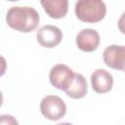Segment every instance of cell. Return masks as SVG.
<instances>
[{
	"label": "cell",
	"mask_w": 125,
	"mask_h": 125,
	"mask_svg": "<svg viewBox=\"0 0 125 125\" xmlns=\"http://www.w3.org/2000/svg\"><path fill=\"white\" fill-rule=\"evenodd\" d=\"M41 5L47 15L53 19H62L67 14V0H42Z\"/></svg>",
	"instance_id": "9c48e42d"
},
{
	"label": "cell",
	"mask_w": 125,
	"mask_h": 125,
	"mask_svg": "<svg viewBox=\"0 0 125 125\" xmlns=\"http://www.w3.org/2000/svg\"><path fill=\"white\" fill-rule=\"evenodd\" d=\"M0 122L1 125H19L17 119L9 114H2L0 116Z\"/></svg>",
	"instance_id": "8fae6325"
},
{
	"label": "cell",
	"mask_w": 125,
	"mask_h": 125,
	"mask_svg": "<svg viewBox=\"0 0 125 125\" xmlns=\"http://www.w3.org/2000/svg\"><path fill=\"white\" fill-rule=\"evenodd\" d=\"M57 125H73V124L68 123V122H62V123H59V124H57Z\"/></svg>",
	"instance_id": "4fadbf2b"
},
{
	"label": "cell",
	"mask_w": 125,
	"mask_h": 125,
	"mask_svg": "<svg viewBox=\"0 0 125 125\" xmlns=\"http://www.w3.org/2000/svg\"><path fill=\"white\" fill-rule=\"evenodd\" d=\"M40 111L49 120H59L65 115L66 105L60 97L48 95L40 102Z\"/></svg>",
	"instance_id": "3957f363"
},
{
	"label": "cell",
	"mask_w": 125,
	"mask_h": 125,
	"mask_svg": "<svg viewBox=\"0 0 125 125\" xmlns=\"http://www.w3.org/2000/svg\"><path fill=\"white\" fill-rule=\"evenodd\" d=\"M36 38L41 46L45 48H53L61 43L62 39V32L59 27L47 24L38 29Z\"/></svg>",
	"instance_id": "5b68a950"
},
{
	"label": "cell",
	"mask_w": 125,
	"mask_h": 125,
	"mask_svg": "<svg viewBox=\"0 0 125 125\" xmlns=\"http://www.w3.org/2000/svg\"><path fill=\"white\" fill-rule=\"evenodd\" d=\"M104 63L117 70H125V46L110 45L103 53Z\"/></svg>",
	"instance_id": "8992f818"
},
{
	"label": "cell",
	"mask_w": 125,
	"mask_h": 125,
	"mask_svg": "<svg viewBox=\"0 0 125 125\" xmlns=\"http://www.w3.org/2000/svg\"><path fill=\"white\" fill-rule=\"evenodd\" d=\"M76 44L81 51L94 52L100 44V34L92 28L81 29L76 36Z\"/></svg>",
	"instance_id": "52a82bcc"
},
{
	"label": "cell",
	"mask_w": 125,
	"mask_h": 125,
	"mask_svg": "<svg viewBox=\"0 0 125 125\" xmlns=\"http://www.w3.org/2000/svg\"><path fill=\"white\" fill-rule=\"evenodd\" d=\"M91 84L95 92L104 94L111 90L113 86L112 75L105 69H96L91 75Z\"/></svg>",
	"instance_id": "ba28073f"
},
{
	"label": "cell",
	"mask_w": 125,
	"mask_h": 125,
	"mask_svg": "<svg viewBox=\"0 0 125 125\" xmlns=\"http://www.w3.org/2000/svg\"><path fill=\"white\" fill-rule=\"evenodd\" d=\"M88 91V85L85 77L80 73H74V77L64 91L65 94L72 99H81L83 98Z\"/></svg>",
	"instance_id": "30bf717a"
},
{
	"label": "cell",
	"mask_w": 125,
	"mask_h": 125,
	"mask_svg": "<svg viewBox=\"0 0 125 125\" xmlns=\"http://www.w3.org/2000/svg\"><path fill=\"white\" fill-rule=\"evenodd\" d=\"M105 14L106 7L102 0H80L75 4V15L84 22H98Z\"/></svg>",
	"instance_id": "7a4b0ae2"
},
{
	"label": "cell",
	"mask_w": 125,
	"mask_h": 125,
	"mask_svg": "<svg viewBox=\"0 0 125 125\" xmlns=\"http://www.w3.org/2000/svg\"><path fill=\"white\" fill-rule=\"evenodd\" d=\"M39 14L31 7H12L7 12L6 21L8 25L21 32H30L39 23Z\"/></svg>",
	"instance_id": "6da1fadb"
},
{
	"label": "cell",
	"mask_w": 125,
	"mask_h": 125,
	"mask_svg": "<svg viewBox=\"0 0 125 125\" xmlns=\"http://www.w3.org/2000/svg\"><path fill=\"white\" fill-rule=\"evenodd\" d=\"M118 28L123 34H125V12L121 15V17L118 21Z\"/></svg>",
	"instance_id": "7c38bea8"
},
{
	"label": "cell",
	"mask_w": 125,
	"mask_h": 125,
	"mask_svg": "<svg viewBox=\"0 0 125 125\" xmlns=\"http://www.w3.org/2000/svg\"><path fill=\"white\" fill-rule=\"evenodd\" d=\"M74 77V72L65 64L59 63L52 67L49 78L51 84L62 91H65Z\"/></svg>",
	"instance_id": "277c9868"
}]
</instances>
